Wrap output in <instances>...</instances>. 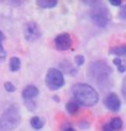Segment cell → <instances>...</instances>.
Wrapping results in <instances>:
<instances>
[{"label":"cell","mask_w":126,"mask_h":131,"mask_svg":"<svg viewBox=\"0 0 126 131\" xmlns=\"http://www.w3.org/2000/svg\"><path fill=\"white\" fill-rule=\"evenodd\" d=\"M54 45H56V48L58 51H67L72 46V37L68 34H61L56 37Z\"/></svg>","instance_id":"52a82bcc"},{"label":"cell","mask_w":126,"mask_h":131,"mask_svg":"<svg viewBox=\"0 0 126 131\" xmlns=\"http://www.w3.org/2000/svg\"><path fill=\"white\" fill-rule=\"evenodd\" d=\"M119 16H120V19L126 20V5H122V6H121L120 13H119Z\"/></svg>","instance_id":"ac0fdd59"},{"label":"cell","mask_w":126,"mask_h":131,"mask_svg":"<svg viewBox=\"0 0 126 131\" xmlns=\"http://www.w3.org/2000/svg\"><path fill=\"white\" fill-rule=\"evenodd\" d=\"M63 131H75V130H74L73 127H67V129H64Z\"/></svg>","instance_id":"cb8c5ba5"},{"label":"cell","mask_w":126,"mask_h":131,"mask_svg":"<svg viewBox=\"0 0 126 131\" xmlns=\"http://www.w3.org/2000/svg\"><path fill=\"white\" fill-rule=\"evenodd\" d=\"M66 109H67V111H68L69 114H75V113H78V110H79L78 103H75V102H69V103H67Z\"/></svg>","instance_id":"9a60e30c"},{"label":"cell","mask_w":126,"mask_h":131,"mask_svg":"<svg viewBox=\"0 0 126 131\" xmlns=\"http://www.w3.org/2000/svg\"><path fill=\"white\" fill-rule=\"evenodd\" d=\"M74 99L84 106H93L99 102V94L94 88L85 83H78L72 88Z\"/></svg>","instance_id":"6da1fadb"},{"label":"cell","mask_w":126,"mask_h":131,"mask_svg":"<svg viewBox=\"0 0 126 131\" xmlns=\"http://www.w3.org/2000/svg\"><path fill=\"white\" fill-rule=\"evenodd\" d=\"M122 95H124V98L126 99V77L124 82H122Z\"/></svg>","instance_id":"44dd1931"},{"label":"cell","mask_w":126,"mask_h":131,"mask_svg":"<svg viewBox=\"0 0 126 131\" xmlns=\"http://www.w3.org/2000/svg\"><path fill=\"white\" fill-rule=\"evenodd\" d=\"M110 53H112V54H118V56H126V45L112 47L110 50Z\"/></svg>","instance_id":"5bb4252c"},{"label":"cell","mask_w":126,"mask_h":131,"mask_svg":"<svg viewBox=\"0 0 126 131\" xmlns=\"http://www.w3.org/2000/svg\"><path fill=\"white\" fill-rule=\"evenodd\" d=\"M89 75L99 85L104 87L108 82H110L111 68L104 61H94L93 63H90V67H89Z\"/></svg>","instance_id":"7a4b0ae2"},{"label":"cell","mask_w":126,"mask_h":131,"mask_svg":"<svg viewBox=\"0 0 126 131\" xmlns=\"http://www.w3.org/2000/svg\"><path fill=\"white\" fill-rule=\"evenodd\" d=\"M91 13H90V17L94 21L95 25L104 27L108 25V22L110 21V14L109 10L105 7L104 4L101 3H91Z\"/></svg>","instance_id":"277c9868"},{"label":"cell","mask_w":126,"mask_h":131,"mask_svg":"<svg viewBox=\"0 0 126 131\" xmlns=\"http://www.w3.org/2000/svg\"><path fill=\"white\" fill-rule=\"evenodd\" d=\"M9 66H10L11 72H17L20 69V67H21V61L17 57H11L10 62H9Z\"/></svg>","instance_id":"30bf717a"},{"label":"cell","mask_w":126,"mask_h":131,"mask_svg":"<svg viewBox=\"0 0 126 131\" xmlns=\"http://www.w3.org/2000/svg\"><path fill=\"white\" fill-rule=\"evenodd\" d=\"M101 130H103V131H114V130H112V127L110 126V124H105L103 126V129H101Z\"/></svg>","instance_id":"7402d4cb"},{"label":"cell","mask_w":126,"mask_h":131,"mask_svg":"<svg viewBox=\"0 0 126 131\" xmlns=\"http://www.w3.org/2000/svg\"><path fill=\"white\" fill-rule=\"evenodd\" d=\"M5 40V36H4V34L0 31V43H3V41Z\"/></svg>","instance_id":"603a6c76"},{"label":"cell","mask_w":126,"mask_h":131,"mask_svg":"<svg viewBox=\"0 0 126 131\" xmlns=\"http://www.w3.org/2000/svg\"><path fill=\"white\" fill-rule=\"evenodd\" d=\"M104 104H105V106L109 110H111V111H119L120 106H121V102H120L119 96L116 94H114V93L109 94L104 99Z\"/></svg>","instance_id":"ba28073f"},{"label":"cell","mask_w":126,"mask_h":131,"mask_svg":"<svg viewBox=\"0 0 126 131\" xmlns=\"http://www.w3.org/2000/svg\"><path fill=\"white\" fill-rule=\"evenodd\" d=\"M75 63H77V66H82L84 63V57L83 56H75Z\"/></svg>","instance_id":"d6986e66"},{"label":"cell","mask_w":126,"mask_h":131,"mask_svg":"<svg viewBox=\"0 0 126 131\" xmlns=\"http://www.w3.org/2000/svg\"><path fill=\"white\" fill-rule=\"evenodd\" d=\"M24 32H25V38L27 41H31V42L32 41H36L37 38L41 36L40 27H38V25H37L36 22H33V21H30L25 25Z\"/></svg>","instance_id":"8992f818"},{"label":"cell","mask_w":126,"mask_h":131,"mask_svg":"<svg viewBox=\"0 0 126 131\" xmlns=\"http://www.w3.org/2000/svg\"><path fill=\"white\" fill-rule=\"evenodd\" d=\"M30 124H31V126H32L33 129L40 130V129L43 127V120H42L41 117H38V116H33L31 120H30Z\"/></svg>","instance_id":"7c38bea8"},{"label":"cell","mask_w":126,"mask_h":131,"mask_svg":"<svg viewBox=\"0 0 126 131\" xmlns=\"http://www.w3.org/2000/svg\"><path fill=\"white\" fill-rule=\"evenodd\" d=\"M110 4L112 6H122V4H121L120 0H110Z\"/></svg>","instance_id":"ffe728a7"},{"label":"cell","mask_w":126,"mask_h":131,"mask_svg":"<svg viewBox=\"0 0 126 131\" xmlns=\"http://www.w3.org/2000/svg\"><path fill=\"white\" fill-rule=\"evenodd\" d=\"M109 124H110V126L112 127L114 131H119V130L122 129V120H121L120 117H114V119H111V121Z\"/></svg>","instance_id":"4fadbf2b"},{"label":"cell","mask_w":126,"mask_h":131,"mask_svg":"<svg viewBox=\"0 0 126 131\" xmlns=\"http://www.w3.org/2000/svg\"><path fill=\"white\" fill-rule=\"evenodd\" d=\"M20 123V110L17 105H10L0 116V129L3 131L14 130Z\"/></svg>","instance_id":"3957f363"},{"label":"cell","mask_w":126,"mask_h":131,"mask_svg":"<svg viewBox=\"0 0 126 131\" xmlns=\"http://www.w3.org/2000/svg\"><path fill=\"white\" fill-rule=\"evenodd\" d=\"M38 95V89L35 85H27L22 90V98L27 102V100H32L33 98H36Z\"/></svg>","instance_id":"9c48e42d"},{"label":"cell","mask_w":126,"mask_h":131,"mask_svg":"<svg viewBox=\"0 0 126 131\" xmlns=\"http://www.w3.org/2000/svg\"><path fill=\"white\" fill-rule=\"evenodd\" d=\"M37 5L43 9H50V7H54L57 5V0H40L37 1Z\"/></svg>","instance_id":"8fae6325"},{"label":"cell","mask_w":126,"mask_h":131,"mask_svg":"<svg viewBox=\"0 0 126 131\" xmlns=\"http://www.w3.org/2000/svg\"><path fill=\"white\" fill-rule=\"evenodd\" d=\"M4 87H5V89H6L9 93H13V92H15V85L13 84V83H10V82H6V83L4 84Z\"/></svg>","instance_id":"e0dca14e"},{"label":"cell","mask_w":126,"mask_h":131,"mask_svg":"<svg viewBox=\"0 0 126 131\" xmlns=\"http://www.w3.org/2000/svg\"><path fill=\"white\" fill-rule=\"evenodd\" d=\"M114 63H115V66L118 67V69L120 71V72H125L126 71V62H124L122 59L120 58H115L114 59Z\"/></svg>","instance_id":"2e32d148"},{"label":"cell","mask_w":126,"mask_h":131,"mask_svg":"<svg viewBox=\"0 0 126 131\" xmlns=\"http://www.w3.org/2000/svg\"><path fill=\"white\" fill-rule=\"evenodd\" d=\"M46 84L52 90H57L64 84V77L61 71L56 68H51L46 75Z\"/></svg>","instance_id":"5b68a950"}]
</instances>
